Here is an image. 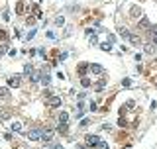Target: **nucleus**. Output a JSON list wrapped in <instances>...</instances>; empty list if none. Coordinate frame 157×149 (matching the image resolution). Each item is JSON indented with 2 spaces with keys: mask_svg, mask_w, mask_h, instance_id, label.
Instances as JSON below:
<instances>
[{
  "mask_svg": "<svg viewBox=\"0 0 157 149\" xmlns=\"http://www.w3.org/2000/svg\"><path fill=\"white\" fill-rule=\"evenodd\" d=\"M67 57H69V53H67V51H61V53H59V59H61V61H65Z\"/></svg>",
  "mask_w": 157,
  "mask_h": 149,
  "instance_id": "nucleus-26",
  "label": "nucleus"
},
{
  "mask_svg": "<svg viewBox=\"0 0 157 149\" xmlns=\"http://www.w3.org/2000/svg\"><path fill=\"white\" fill-rule=\"evenodd\" d=\"M98 47L102 49V51H112V43H110V41H102Z\"/></svg>",
  "mask_w": 157,
  "mask_h": 149,
  "instance_id": "nucleus-17",
  "label": "nucleus"
},
{
  "mask_svg": "<svg viewBox=\"0 0 157 149\" xmlns=\"http://www.w3.org/2000/svg\"><path fill=\"white\" fill-rule=\"evenodd\" d=\"M45 35H47L49 39H57V35H55V33H53V32H47V33H45Z\"/></svg>",
  "mask_w": 157,
  "mask_h": 149,
  "instance_id": "nucleus-27",
  "label": "nucleus"
},
{
  "mask_svg": "<svg viewBox=\"0 0 157 149\" xmlns=\"http://www.w3.org/2000/svg\"><path fill=\"white\" fill-rule=\"evenodd\" d=\"M81 84H83V89H91V86H92V83H91V79H88V77H83V79H81Z\"/></svg>",
  "mask_w": 157,
  "mask_h": 149,
  "instance_id": "nucleus-18",
  "label": "nucleus"
},
{
  "mask_svg": "<svg viewBox=\"0 0 157 149\" xmlns=\"http://www.w3.org/2000/svg\"><path fill=\"white\" fill-rule=\"evenodd\" d=\"M155 49H157V47L153 45V43H145V47H143V51L149 53V55H151V53H155Z\"/></svg>",
  "mask_w": 157,
  "mask_h": 149,
  "instance_id": "nucleus-16",
  "label": "nucleus"
},
{
  "mask_svg": "<svg viewBox=\"0 0 157 149\" xmlns=\"http://www.w3.org/2000/svg\"><path fill=\"white\" fill-rule=\"evenodd\" d=\"M128 41H132L133 45H139V43H142V37L139 35H136V33H132V35H130V39Z\"/></svg>",
  "mask_w": 157,
  "mask_h": 149,
  "instance_id": "nucleus-15",
  "label": "nucleus"
},
{
  "mask_svg": "<svg viewBox=\"0 0 157 149\" xmlns=\"http://www.w3.org/2000/svg\"><path fill=\"white\" fill-rule=\"evenodd\" d=\"M96 110H98V106H96V104L92 102V104H91V112H96Z\"/></svg>",
  "mask_w": 157,
  "mask_h": 149,
  "instance_id": "nucleus-31",
  "label": "nucleus"
},
{
  "mask_svg": "<svg viewBox=\"0 0 157 149\" xmlns=\"http://www.w3.org/2000/svg\"><path fill=\"white\" fill-rule=\"evenodd\" d=\"M10 96V86H0V98H8Z\"/></svg>",
  "mask_w": 157,
  "mask_h": 149,
  "instance_id": "nucleus-14",
  "label": "nucleus"
},
{
  "mask_svg": "<svg viewBox=\"0 0 157 149\" xmlns=\"http://www.w3.org/2000/svg\"><path fill=\"white\" fill-rule=\"evenodd\" d=\"M85 143H86V147H88V149H96V147H98V143H100V135H96V134L85 135Z\"/></svg>",
  "mask_w": 157,
  "mask_h": 149,
  "instance_id": "nucleus-2",
  "label": "nucleus"
},
{
  "mask_svg": "<svg viewBox=\"0 0 157 149\" xmlns=\"http://www.w3.org/2000/svg\"><path fill=\"white\" fill-rule=\"evenodd\" d=\"M138 28H139V32L147 33V32H149V28H151V24L147 22V18H142V20L138 22Z\"/></svg>",
  "mask_w": 157,
  "mask_h": 149,
  "instance_id": "nucleus-6",
  "label": "nucleus"
},
{
  "mask_svg": "<svg viewBox=\"0 0 157 149\" xmlns=\"http://www.w3.org/2000/svg\"><path fill=\"white\" fill-rule=\"evenodd\" d=\"M4 139H6V141H12L14 137H12V134H4Z\"/></svg>",
  "mask_w": 157,
  "mask_h": 149,
  "instance_id": "nucleus-28",
  "label": "nucleus"
},
{
  "mask_svg": "<svg viewBox=\"0 0 157 149\" xmlns=\"http://www.w3.org/2000/svg\"><path fill=\"white\" fill-rule=\"evenodd\" d=\"M118 33H120V37H122V39H130V35H132V32H130L128 28H120Z\"/></svg>",
  "mask_w": 157,
  "mask_h": 149,
  "instance_id": "nucleus-11",
  "label": "nucleus"
},
{
  "mask_svg": "<svg viewBox=\"0 0 157 149\" xmlns=\"http://www.w3.org/2000/svg\"><path fill=\"white\" fill-rule=\"evenodd\" d=\"M104 86H106V80H104V79H100L98 83H94V90H96V92H100Z\"/></svg>",
  "mask_w": 157,
  "mask_h": 149,
  "instance_id": "nucleus-13",
  "label": "nucleus"
},
{
  "mask_svg": "<svg viewBox=\"0 0 157 149\" xmlns=\"http://www.w3.org/2000/svg\"><path fill=\"white\" fill-rule=\"evenodd\" d=\"M22 79H24V74H12V77H8V86L10 89H18V86H22Z\"/></svg>",
  "mask_w": 157,
  "mask_h": 149,
  "instance_id": "nucleus-4",
  "label": "nucleus"
},
{
  "mask_svg": "<svg viewBox=\"0 0 157 149\" xmlns=\"http://www.w3.org/2000/svg\"><path fill=\"white\" fill-rule=\"evenodd\" d=\"M102 130H104V131H110V130H112V126H110V124H104V126H102Z\"/></svg>",
  "mask_w": 157,
  "mask_h": 149,
  "instance_id": "nucleus-29",
  "label": "nucleus"
},
{
  "mask_svg": "<svg viewBox=\"0 0 157 149\" xmlns=\"http://www.w3.org/2000/svg\"><path fill=\"white\" fill-rule=\"evenodd\" d=\"M26 135L32 143H38V141H41V128H32V130L26 131Z\"/></svg>",
  "mask_w": 157,
  "mask_h": 149,
  "instance_id": "nucleus-3",
  "label": "nucleus"
},
{
  "mask_svg": "<svg viewBox=\"0 0 157 149\" xmlns=\"http://www.w3.org/2000/svg\"><path fill=\"white\" fill-rule=\"evenodd\" d=\"M35 33H38V30H35V28H32V32H29L28 35H26V39H28V41H29V39H33V37H35Z\"/></svg>",
  "mask_w": 157,
  "mask_h": 149,
  "instance_id": "nucleus-23",
  "label": "nucleus"
},
{
  "mask_svg": "<svg viewBox=\"0 0 157 149\" xmlns=\"http://www.w3.org/2000/svg\"><path fill=\"white\" fill-rule=\"evenodd\" d=\"M63 104V98L61 96H51V98H47V106L49 108H59Z\"/></svg>",
  "mask_w": 157,
  "mask_h": 149,
  "instance_id": "nucleus-5",
  "label": "nucleus"
},
{
  "mask_svg": "<svg viewBox=\"0 0 157 149\" xmlns=\"http://www.w3.org/2000/svg\"><path fill=\"white\" fill-rule=\"evenodd\" d=\"M2 20H4V22H10V12H8V10H2Z\"/></svg>",
  "mask_w": 157,
  "mask_h": 149,
  "instance_id": "nucleus-22",
  "label": "nucleus"
},
{
  "mask_svg": "<svg viewBox=\"0 0 157 149\" xmlns=\"http://www.w3.org/2000/svg\"><path fill=\"white\" fill-rule=\"evenodd\" d=\"M10 131H18V134H24V128H22V124H20V122H12V124H10Z\"/></svg>",
  "mask_w": 157,
  "mask_h": 149,
  "instance_id": "nucleus-10",
  "label": "nucleus"
},
{
  "mask_svg": "<svg viewBox=\"0 0 157 149\" xmlns=\"http://www.w3.org/2000/svg\"><path fill=\"white\" fill-rule=\"evenodd\" d=\"M96 149H110V143L108 141H104V139H100V143H98V147Z\"/></svg>",
  "mask_w": 157,
  "mask_h": 149,
  "instance_id": "nucleus-20",
  "label": "nucleus"
},
{
  "mask_svg": "<svg viewBox=\"0 0 157 149\" xmlns=\"http://www.w3.org/2000/svg\"><path fill=\"white\" fill-rule=\"evenodd\" d=\"M33 71H35V69H33V65H32V63H28V65L24 67V73H22V74H24V77H29Z\"/></svg>",
  "mask_w": 157,
  "mask_h": 149,
  "instance_id": "nucleus-12",
  "label": "nucleus"
},
{
  "mask_svg": "<svg viewBox=\"0 0 157 149\" xmlns=\"http://www.w3.org/2000/svg\"><path fill=\"white\" fill-rule=\"evenodd\" d=\"M53 137H55V130H53L51 126L41 128V141H45V143H53Z\"/></svg>",
  "mask_w": 157,
  "mask_h": 149,
  "instance_id": "nucleus-1",
  "label": "nucleus"
},
{
  "mask_svg": "<svg viewBox=\"0 0 157 149\" xmlns=\"http://www.w3.org/2000/svg\"><path fill=\"white\" fill-rule=\"evenodd\" d=\"M55 131L61 134V135H67V134H69V124H67V122H59L57 128H55Z\"/></svg>",
  "mask_w": 157,
  "mask_h": 149,
  "instance_id": "nucleus-8",
  "label": "nucleus"
},
{
  "mask_svg": "<svg viewBox=\"0 0 157 149\" xmlns=\"http://www.w3.org/2000/svg\"><path fill=\"white\" fill-rule=\"evenodd\" d=\"M86 98V92H79V100H85Z\"/></svg>",
  "mask_w": 157,
  "mask_h": 149,
  "instance_id": "nucleus-30",
  "label": "nucleus"
},
{
  "mask_svg": "<svg viewBox=\"0 0 157 149\" xmlns=\"http://www.w3.org/2000/svg\"><path fill=\"white\" fill-rule=\"evenodd\" d=\"M122 86H124V89H130V86H132V79H122Z\"/></svg>",
  "mask_w": 157,
  "mask_h": 149,
  "instance_id": "nucleus-21",
  "label": "nucleus"
},
{
  "mask_svg": "<svg viewBox=\"0 0 157 149\" xmlns=\"http://www.w3.org/2000/svg\"><path fill=\"white\" fill-rule=\"evenodd\" d=\"M88 124H91V120H88V118H83V120H81V128H86Z\"/></svg>",
  "mask_w": 157,
  "mask_h": 149,
  "instance_id": "nucleus-25",
  "label": "nucleus"
},
{
  "mask_svg": "<svg viewBox=\"0 0 157 149\" xmlns=\"http://www.w3.org/2000/svg\"><path fill=\"white\" fill-rule=\"evenodd\" d=\"M88 65H91V63H81V65L77 67V74H81V79H83V77H86V73H91Z\"/></svg>",
  "mask_w": 157,
  "mask_h": 149,
  "instance_id": "nucleus-7",
  "label": "nucleus"
},
{
  "mask_svg": "<svg viewBox=\"0 0 157 149\" xmlns=\"http://www.w3.org/2000/svg\"><path fill=\"white\" fill-rule=\"evenodd\" d=\"M57 120H59V122H67V124H69V114H67V112H59Z\"/></svg>",
  "mask_w": 157,
  "mask_h": 149,
  "instance_id": "nucleus-19",
  "label": "nucleus"
},
{
  "mask_svg": "<svg viewBox=\"0 0 157 149\" xmlns=\"http://www.w3.org/2000/svg\"><path fill=\"white\" fill-rule=\"evenodd\" d=\"M88 69H91L92 74H104V67L98 65V63H91V65H88Z\"/></svg>",
  "mask_w": 157,
  "mask_h": 149,
  "instance_id": "nucleus-9",
  "label": "nucleus"
},
{
  "mask_svg": "<svg viewBox=\"0 0 157 149\" xmlns=\"http://www.w3.org/2000/svg\"><path fill=\"white\" fill-rule=\"evenodd\" d=\"M55 26H59V28H61V26H65V18H63V16H59V18L55 20Z\"/></svg>",
  "mask_w": 157,
  "mask_h": 149,
  "instance_id": "nucleus-24",
  "label": "nucleus"
}]
</instances>
